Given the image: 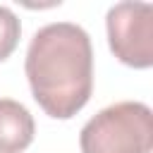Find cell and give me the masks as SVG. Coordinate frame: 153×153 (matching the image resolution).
Here are the masks:
<instances>
[{"label":"cell","instance_id":"277c9868","mask_svg":"<svg viewBox=\"0 0 153 153\" xmlns=\"http://www.w3.org/2000/svg\"><path fill=\"white\" fill-rule=\"evenodd\" d=\"M36 124L31 112L12 98H0V153H22L31 146Z\"/></svg>","mask_w":153,"mask_h":153},{"label":"cell","instance_id":"7a4b0ae2","mask_svg":"<svg viewBox=\"0 0 153 153\" xmlns=\"http://www.w3.org/2000/svg\"><path fill=\"white\" fill-rule=\"evenodd\" d=\"M79 146L81 153H151L153 112L139 100L112 103L84 124Z\"/></svg>","mask_w":153,"mask_h":153},{"label":"cell","instance_id":"6da1fadb","mask_svg":"<svg viewBox=\"0 0 153 153\" xmlns=\"http://www.w3.org/2000/svg\"><path fill=\"white\" fill-rule=\"evenodd\" d=\"M24 72L45 115L55 120L74 117L93 91V48L88 33L72 22L45 24L29 43Z\"/></svg>","mask_w":153,"mask_h":153},{"label":"cell","instance_id":"5b68a950","mask_svg":"<svg viewBox=\"0 0 153 153\" xmlns=\"http://www.w3.org/2000/svg\"><path fill=\"white\" fill-rule=\"evenodd\" d=\"M19 33H22V24H19L17 14L10 7L0 5V62L14 53V48L19 43Z\"/></svg>","mask_w":153,"mask_h":153},{"label":"cell","instance_id":"3957f363","mask_svg":"<svg viewBox=\"0 0 153 153\" xmlns=\"http://www.w3.org/2000/svg\"><path fill=\"white\" fill-rule=\"evenodd\" d=\"M108 43L122 65L148 69L153 65V5L117 2L105 17Z\"/></svg>","mask_w":153,"mask_h":153}]
</instances>
